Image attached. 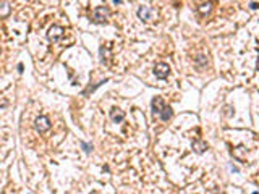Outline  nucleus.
<instances>
[{"mask_svg":"<svg viewBox=\"0 0 259 194\" xmlns=\"http://www.w3.org/2000/svg\"><path fill=\"white\" fill-rule=\"evenodd\" d=\"M138 16H139L141 19H144V21H149V19L152 18V10L149 8V7H139Z\"/></svg>","mask_w":259,"mask_h":194,"instance_id":"6","label":"nucleus"},{"mask_svg":"<svg viewBox=\"0 0 259 194\" xmlns=\"http://www.w3.org/2000/svg\"><path fill=\"white\" fill-rule=\"evenodd\" d=\"M34 128H36L37 133H45V131L50 130V120L47 117H37L34 120Z\"/></svg>","mask_w":259,"mask_h":194,"instance_id":"1","label":"nucleus"},{"mask_svg":"<svg viewBox=\"0 0 259 194\" xmlns=\"http://www.w3.org/2000/svg\"><path fill=\"white\" fill-rule=\"evenodd\" d=\"M250 8H251V10H258V8H259V5L256 3V2H251V3H250Z\"/></svg>","mask_w":259,"mask_h":194,"instance_id":"15","label":"nucleus"},{"mask_svg":"<svg viewBox=\"0 0 259 194\" xmlns=\"http://www.w3.org/2000/svg\"><path fill=\"white\" fill-rule=\"evenodd\" d=\"M8 13H10L8 3H2L0 5V16H8Z\"/></svg>","mask_w":259,"mask_h":194,"instance_id":"10","label":"nucleus"},{"mask_svg":"<svg viewBox=\"0 0 259 194\" xmlns=\"http://www.w3.org/2000/svg\"><path fill=\"white\" fill-rule=\"evenodd\" d=\"M81 147L84 149L86 154H89L91 150H92V144H86V142H81Z\"/></svg>","mask_w":259,"mask_h":194,"instance_id":"13","label":"nucleus"},{"mask_svg":"<svg viewBox=\"0 0 259 194\" xmlns=\"http://www.w3.org/2000/svg\"><path fill=\"white\" fill-rule=\"evenodd\" d=\"M210 7H212V3H210V2H207V3H204L201 7V8H199V13H202V15H206V13H209L210 11Z\"/></svg>","mask_w":259,"mask_h":194,"instance_id":"12","label":"nucleus"},{"mask_svg":"<svg viewBox=\"0 0 259 194\" xmlns=\"http://www.w3.org/2000/svg\"><path fill=\"white\" fill-rule=\"evenodd\" d=\"M104 83H107V79H104V81H99L97 84H94L92 87L89 86V87H88V89H86V91H83V95H88V94H89V92H94V91L97 89V87H100V86H102Z\"/></svg>","mask_w":259,"mask_h":194,"instance_id":"9","label":"nucleus"},{"mask_svg":"<svg viewBox=\"0 0 259 194\" xmlns=\"http://www.w3.org/2000/svg\"><path fill=\"white\" fill-rule=\"evenodd\" d=\"M110 118L113 123H121L125 120V112H121L120 108H112L110 110Z\"/></svg>","mask_w":259,"mask_h":194,"instance_id":"5","label":"nucleus"},{"mask_svg":"<svg viewBox=\"0 0 259 194\" xmlns=\"http://www.w3.org/2000/svg\"><path fill=\"white\" fill-rule=\"evenodd\" d=\"M162 118V122H169L170 118H172V115H173V112H172V108L167 107V105H164V108H162V112L159 113Z\"/></svg>","mask_w":259,"mask_h":194,"instance_id":"8","label":"nucleus"},{"mask_svg":"<svg viewBox=\"0 0 259 194\" xmlns=\"http://www.w3.org/2000/svg\"><path fill=\"white\" fill-rule=\"evenodd\" d=\"M121 2H123V0H113V3H115V5H118V3H121Z\"/></svg>","mask_w":259,"mask_h":194,"instance_id":"17","label":"nucleus"},{"mask_svg":"<svg viewBox=\"0 0 259 194\" xmlns=\"http://www.w3.org/2000/svg\"><path fill=\"white\" fill-rule=\"evenodd\" d=\"M258 70H259V58H258Z\"/></svg>","mask_w":259,"mask_h":194,"instance_id":"18","label":"nucleus"},{"mask_svg":"<svg viewBox=\"0 0 259 194\" xmlns=\"http://www.w3.org/2000/svg\"><path fill=\"white\" fill-rule=\"evenodd\" d=\"M63 32H65V29H63L62 26H52L49 29V32H47V37H49V41L57 42L58 39L63 36Z\"/></svg>","mask_w":259,"mask_h":194,"instance_id":"4","label":"nucleus"},{"mask_svg":"<svg viewBox=\"0 0 259 194\" xmlns=\"http://www.w3.org/2000/svg\"><path fill=\"white\" fill-rule=\"evenodd\" d=\"M193 147L196 149V152H204L207 146H206L204 142H198V141H196V142H193Z\"/></svg>","mask_w":259,"mask_h":194,"instance_id":"11","label":"nucleus"},{"mask_svg":"<svg viewBox=\"0 0 259 194\" xmlns=\"http://www.w3.org/2000/svg\"><path fill=\"white\" fill-rule=\"evenodd\" d=\"M196 63H198V65H204V63H207V60H206V57L199 55V57L196 58Z\"/></svg>","mask_w":259,"mask_h":194,"instance_id":"14","label":"nucleus"},{"mask_svg":"<svg viewBox=\"0 0 259 194\" xmlns=\"http://www.w3.org/2000/svg\"><path fill=\"white\" fill-rule=\"evenodd\" d=\"M164 99L162 97H156V99H152V113H161L162 108H164Z\"/></svg>","mask_w":259,"mask_h":194,"instance_id":"7","label":"nucleus"},{"mask_svg":"<svg viewBox=\"0 0 259 194\" xmlns=\"http://www.w3.org/2000/svg\"><path fill=\"white\" fill-rule=\"evenodd\" d=\"M18 71H20V73H23V63H20V65H18Z\"/></svg>","mask_w":259,"mask_h":194,"instance_id":"16","label":"nucleus"},{"mask_svg":"<svg viewBox=\"0 0 259 194\" xmlns=\"http://www.w3.org/2000/svg\"><path fill=\"white\" fill-rule=\"evenodd\" d=\"M109 15H110L109 8H105V7H97V8L94 10V21L96 23H105L109 18Z\"/></svg>","mask_w":259,"mask_h":194,"instance_id":"2","label":"nucleus"},{"mask_svg":"<svg viewBox=\"0 0 259 194\" xmlns=\"http://www.w3.org/2000/svg\"><path fill=\"white\" fill-rule=\"evenodd\" d=\"M154 73H156V78L159 79H165L170 73V66L167 63H157L154 66Z\"/></svg>","mask_w":259,"mask_h":194,"instance_id":"3","label":"nucleus"}]
</instances>
